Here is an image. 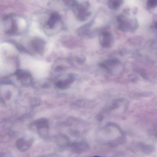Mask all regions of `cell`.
Instances as JSON below:
<instances>
[{
    "label": "cell",
    "instance_id": "6da1fadb",
    "mask_svg": "<svg viewBox=\"0 0 157 157\" xmlns=\"http://www.w3.org/2000/svg\"><path fill=\"white\" fill-rule=\"evenodd\" d=\"M116 24L119 30L124 32H133L138 29V21L135 18L131 17L124 14L116 17Z\"/></svg>",
    "mask_w": 157,
    "mask_h": 157
},
{
    "label": "cell",
    "instance_id": "7a4b0ae2",
    "mask_svg": "<svg viewBox=\"0 0 157 157\" xmlns=\"http://www.w3.org/2000/svg\"><path fill=\"white\" fill-rule=\"evenodd\" d=\"M25 18L17 15H11L4 18L3 22L4 29L7 34L14 35L18 31V27L21 25H26Z\"/></svg>",
    "mask_w": 157,
    "mask_h": 157
},
{
    "label": "cell",
    "instance_id": "3957f363",
    "mask_svg": "<svg viewBox=\"0 0 157 157\" xmlns=\"http://www.w3.org/2000/svg\"><path fill=\"white\" fill-rule=\"evenodd\" d=\"M70 6L76 18L79 21H86L91 16L90 5L88 2L79 3L73 1L70 3Z\"/></svg>",
    "mask_w": 157,
    "mask_h": 157
},
{
    "label": "cell",
    "instance_id": "277c9868",
    "mask_svg": "<svg viewBox=\"0 0 157 157\" xmlns=\"http://www.w3.org/2000/svg\"><path fill=\"white\" fill-rule=\"evenodd\" d=\"M37 132L42 139H46L49 136V121L46 119H40L35 121Z\"/></svg>",
    "mask_w": 157,
    "mask_h": 157
},
{
    "label": "cell",
    "instance_id": "5b68a950",
    "mask_svg": "<svg viewBox=\"0 0 157 157\" xmlns=\"http://www.w3.org/2000/svg\"><path fill=\"white\" fill-rule=\"evenodd\" d=\"M100 43L102 47L108 48L112 47L114 43V38L111 32L108 31L102 32L100 36Z\"/></svg>",
    "mask_w": 157,
    "mask_h": 157
},
{
    "label": "cell",
    "instance_id": "8992f818",
    "mask_svg": "<svg viewBox=\"0 0 157 157\" xmlns=\"http://www.w3.org/2000/svg\"><path fill=\"white\" fill-rule=\"evenodd\" d=\"M61 17L58 13L53 12L50 14L45 24V27L48 29H53L61 23Z\"/></svg>",
    "mask_w": 157,
    "mask_h": 157
},
{
    "label": "cell",
    "instance_id": "52a82bcc",
    "mask_svg": "<svg viewBox=\"0 0 157 157\" xmlns=\"http://www.w3.org/2000/svg\"><path fill=\"white\" fill-rule=\"evenodd\" d=\"M33 144V139L30 137H21L16 142L18 149L22 152L28 150Z\"/></svg>",
    "mask_w": 157,
    "mask_h": 157
},
{
    "label": "cell",
    "instance_id": "ba28073f",
    "mask_svg": "<svg viewBox=\"0 0 157 157\" xmlns=\"http://www.w3.org/2000/svg\"><path fill=\"white\" fill-rule=\"evenodd\" d=\"M120 64V61L117 59H109L101 63L100 65L101 67L107 70L108 71L112 72V71H115V70L119 68V66Z\"/></svg>",
    "mask_w": 157,
    "mask_h": 157
},
{
    "label": "cell",
    "instance_id": "9c48e42d",
    "mask_svg": "<svg viewBox=\"0 0 157 157\" xmlns=\"http://www.w3.org/2000/svg\"><path fill=\"white\" fill-rule=\"evenodd\" d=\"M71 147L73 151L76 154H82L86 152L89 148V145L88 143L84 141L73 143Z\"/></svg>",
    "mask_w": 157,
    "mask_h": 157
},
{
    "label": "cell",
    "instance_id": "30bf717a",
    "mask_svg": "<svg viewBox=\"0 0 157 157\" xmlns=\"http://www.w3.org/2000/svg\"><path fill=\"white\" fill-rule=\"evenodd\" d=\"M32 46L34 50L39 53H43L45 47V42L41 38L34 39L32 41Z\"/></svg>",
    "mask_w": 157,
    "mask_h": 157
},
{
    "label": "cell",
    "instance_id": "8fae6325",
    "mask_svg": "<svg viewBox=\"0 0 157 157\" xmlns=\"http://www.w3.org/2000/svg\"><path fill=\"white\" fill-rule=\"evenodd\" d=\"M18 78L20 79L22 82L27 84L30 82L31 75L28 72L23 70H18L16 72Z\"/></svg>",
    "mask_w": 157,
    "mask_h": 157
},
{
    "label": "cell",
    "instance_id": "7c38bea8",
    "mask_svg": "<svg viewBox=\"0 0 157 157\" xmlns=\"http://www.w3.org/2000/svg\"><path fill=\"white\" fill-rule=\"evenodd\" d=\"M55 142L59 146L64 147L69 144V139L67 136L63 135L57 136L55 138Z\"/></svg>",
    "mask_w": 157,
    "mask_h": 157
},
{
    "label": "cell",
    "instance_id": "4fadbf2b",
    "mask_svg": "<svg viewBox=\"0 0 157 157\" xmlns=\"http://www.w3.org/2000/svg\"><path fill=\"white\" fill-rule=\"evenodd\" d=\"M73 78L72 76H69L68 78L64 80H60L56 83V86L57 87L60 89H65L68 87L69 85L73 83Z\"/></svg>",
    "mask_w": 157,
    "mask_h": 157
},
{
    "label": "cell",
    "instance_id": "5bb4252c",
    "mask_svg": "<svg viewBox=\"0 0 157 157\" xmlns=\"http://www.w3.org/2000/svg\"><path fill=\"white\" fill-rule=\"evenodd\" d=\"M123 3V0H109L108 2V6L111 10H117L121 7Z\"/></svg>",
    "mask_w": 157,
    "mask_h": 157
},
{
    "label": "cell",
    "instance_id": "9a60e30c",
    "mask_svg": "<svg viewBox=\"0 0 157 157\" xmlns=\"http://www.w3.org/2000/svg\"><path fill=\"white\" fill-rule=\"evenodd\" d=\"M147 7L149 9H154L157 6V0H147Z\"/></svg>",
    "mask_w": 157,
    "mask_h": 157
},
{
    "label": "cell",
    "instance_id": "2e32d148",
    "mask_svg": "<svg viewBox=\"0 0 157 157\" xmlns=\"http://www.w3.org/2000/svg\"><path fill=\"white\" fill-rule=\"evenodd\" d=\"M42 157H59V156L56 154H50V155H44Z\"/></svg>",
    "mask_w": 157,
    "mask_h": 157
},
{
    "label": "cell",
    "instance_id": "e0dca14e",
    "mask_svg": "<svg viewBox=\"0 0 157 157\" xmlns=\"http://www.w3.org/2000/svg\"><path fill=\"white\" fill-rule=\"evenodd\" d=\"M153 28L155 29V31L156 32L157 35V22H155L154 24V26H153Z\"/></svg>",
    "mask_w": 157,
    "mask_h": 157
},
{
    "label": "cell",
    "instance_id": "ac0fdd59",
    "mask_svg": "<svg viewBox=\"0 0 157 157\" xmlns=\"http://www.w3.org/2000/svg\"><path fill=\"white\" fill-rule=\"evenodd\" d=\"M157 45H156V55L157 56Z\"/></svg>",
    "mask_w": 157,
    "mask_h": 157
},
{
    "label": "cell",
    "instance_id": "d6986e66",
    "mask_svg": "<svg viewBox=\"0 0 157 157\" xmlns=\"http://www.w3.org/2000/svg\"><path fill=\"white\" fill-rule=\"evenodd\" d=\"M99 157V156H95V157Z\"/></svg>",
    "mask_w": 157,
    "mask_h": 157
}]
</instances>
